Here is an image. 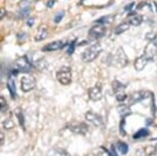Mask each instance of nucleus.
Listing matches in <instances>:
<instances>
[{"label": "nucleus", "mask_w": 157, "mask_h": 156, "mask_svg": "<svg viewBox=\"0 0 157 156\" xmlns=\"http://www.w3.org/2000/svg\"><path fill=\"white\" fill-rule=\"evenodd\" d=\"M102 46L101 44L99 43H95V44H92L90 45L85 51L82 53V56H81V59L84 63H89V62H92L93 60H95L99 55L101 54L102 51Z\"/></svg>", "instance_id": "f257e3e1"}, {"label": "nucleus", "mask_w": 157, "mask_h": 156, "mask_svg": "<svg viewBox=\"0 0 157 156\" xmlns=\"http://www.w3.org/2000/svg\"><path fill=\"white\" fill-rule=\"evenodd\" d=\"M57 79L63 85H68L72 80V72L69 67H62L57 72Z\"/></svg>", "instance_id": "f03ea898"}, {"label": "nucleus", "mask_w": 157, "mask_h": 156, "mask_svg": "<svg viewBox=\"0 0 157 156\" xmlns=\"http://www.w3.org/2000/svg\"><path fill=\"white\" fill-rule=\"evenodd\" d=\"M15 67L18 71L23 73H29L32 71V65L27 59V57H20L15 61Z\"/></svg>", "instance_id": "7ed1b4c3"}, {"label": "nucleus", "mask_w": 157, "mask_h": 156, "mask_svg": "<svg viewBox=\"0 0 157 156\" xmlns=\"http://www.w3.org/2000/svg\"><path fill=\"white\" fill-rule=\"evenodd\" d=\"M105 34H106V27L104 25H100V24L92 27L88 31V37H89V39H92V40L102 38Z\"/></svg>", "instance_id": "20e7f679"}, {"label": "nucleus", "mask_w": 157, "mask_h": 156, "mask_svg": "<svg viewBox=\"0 0 157 156\" xmlns=\"http://www.w3.org/2000/svg\"><path fill=\"white\" fill-rule=\"evenodd\" d=\"M36 85V80L31 76H24L21 79V88L24 92H28L32 90Z\"/></svg>", "instance_id": "39448f33"}, {"label": "nucleus", "mask_w": 157, "mask_h": 156, "mask_svg": "<svg viewBox=\"0 0 157 156\" xmlns=\"http://www.w3.org/2000/svg\"><path fill=\"white\" fill-rule=\"evenodd\" d=\"M156 55H157V43L150 41L147 44V46L145 47V54H144V56L149 61H151V60H153L155 58Z\"/></svg>", "instance_id": "423d86ee"}, {"label": "nucleus", "mask_w": 157, "mask_h": 156, "mask_svg": "<svg viewBox=\"0 0 157 156\" xmlns=\"http://www.w3.org/2000/svg\"><path fill=\"white\" fill-rule=\"evenodd\" d=\"M64 46H66V42L63 40H57L54 42L48 43L47 45H45L42 50L43 51H56V50H60L62 49Z\"/></svg>", "instance_id": "0eeeda50"}, {"label": "nucleus", "mask_w": 157, "mask_h": 156, "mask_svg": "<svg viewBox=\"0 0 157 156\" xmlns=\"http://www.w3.org/2000/svg\"><path fill=\"white\" fill-rule=\"evenodd\" d=\"M85 118L87 121H89L92 125L94 126H100L102 125L103 123V120H102V117L95 113H93L92 111H88L86 114H85Z\"/></svg>", "instance_id": "6e6552de"}, {"label": "nucleus", "mask_w": 157, "mask_h": 156, "mask_svg": "<svg viewBox=\"0 0 157 156\" xmlns=\"http://www.w3.org/2000/svg\"><path fill=\"white\" fill-rule=\"evenodd\" d=\"M148 97H149V94L146 91H137V92H134L129 97V99H128V105L129 106L134 105V104H136L138 102H141L142 100H144V99H146Z\"/></svg>", "instance_id": "1a4fd4ad"}, {"label": "nucleus", "mask_w": 157, "mask_h": 156, "mask_svg": "<svg viewBox=\"0 0 157 156\" xmlns=\"http://www.w3.org/2000/svg\"><path fill=\"white\" fill-rule=\"evenodd\" d=\"M69 129L74 133V134H78V135H85L87 132V125L83 122H77V123H72L69 126Z\"/></svg>", "instance_id": "9d476101"}, {"label": "nucleus", "mask_w": 157, "mask_h": 156, "mask_svg": "<svg viewBox=\"0 0 157 156\" xmlns=\"http://www.w3.org/2000/svg\"><path fill=\"white\" fill-rule=\"evenodd\" d=\"M88 98L91 101H94V102L95 101H100L103 98L101 87L100 86H93V87L89 88L88 89Z\"/></svg>", "instance_id": "9b49d317"}, {"label": "nucleus", "mask_w": 157, "mask_h": 156, "mask_svg": "<svg viewBox=\"0 0 157 156\" xmlns=\"http://www.w3.org/2000/svg\"><path fill=\"white\" fill-rule=\"evenodd\" d=\"M114 61H115V63H118V66H121V67H123L127 64V58H126L122 48L118 49V51L114 58Z\"/></svg>", "instance_id": "f8f14e48"}, {"label": "nucleus", "mask_w": 157, "mask_h": 156, "mask_svg": "<svg viewBox=\"0 0 157 156\" xmlns=\"http://www.w3.org/2000/svg\"><path fill=\"white\" fill-rule=\"evenodd\" d=\"M127 22L132 26H139L143 22V16L141 14L135 13L134 11H130L129 12V18H128V21Z\"/></svg>", "instance_id": "ddd939ff"}, {"label": "nucleus", "mask_w": 157, "mask_h": 156, "mask_svg": "<svg viewBox=\"0 0 157 156\" xmlns=\"http://www.w3.org/2000/svg\"><path fill=\"white\" fill-rule=\"evenodd\" d=\"M148 61H149V60H148L145 56L139 57V58L136 59V61H135V69H136L137 71H142V70L146 67Z\"/></svg>", "instance_id": "4468645a"}, {"label": "nucleus", "mask_w": 157, "mask_h": 156, "mask_svg": "<svg viewBox=\"0 0 157 156\" xmlns=\"http://www.w3.org/2000/svg\"><path fill=\"white\" fill-rule=\"evenodd\" d=\"M7 88L9 90V93L11 96L12 99H15L16 98V89H15V82H14V79L12 77L8 78V81H7Z\"/></svg>", "instance_id": "2eb2a0df"}, {"label": "nucleus", "mask_w": 157, "mask_h": 156, "mask_svg": "<svg viewBox=\"0 0 157 156\" xmlns=\"http://www.w3.org/2000/svg\"><path fill=\"white\" fill-rule=\"evenodd\" d=\"M46 37H47V30L44 26H42L38 29V33L35 36V40L36 41H41V40H44Z\"/></svg>", "instance_id": "dca6fc26"}, {"label": "nucleus", "mask_w": 157, "mask_h": 156, "mask_svg": "<svg viewBox=\"0 0 157 156\" xmlns=\"http://www.w3.org/2000/svg\"><path fill=\"white\" fill-rule=\"evenodd\" d=\"M117 110H118L119 115H120L122 118H124V117H126L127 115L130 114V110H129V108H128L127 105H123V104H121V105L118 106Z\"/></svg>", "instance_id": "f3484780"}, {"label": "nucleus", "mask_w": 157, "mask_h": 156, "mask_svg": "<svg viewBox=\"0 0 157 156\" xmlns=\"http://www.w3.org/2000/svg\"><path fill=\"white\" fill-rule=\"evenodd\" d=\"M47 156H70V155L68 154V152L66 150L61 149V148H56V149H51Z\"/></svg>", "instance_id": "a211bd4d"}, {"label": "nucleus", "mask_w": 157, "mask_h": 156, "mask_svg": "<svg viewBox=\"0 0 157 156\" xmlns=\"http://www.w3.org/2000/svg\"><path fill=\"white\" fill-rule=\"evenodd\" d=\"M14 114L19 120V123L21 125L22 128H25V118H24V114H23V111L21 110V108H16L15 111H14Z\"/></svg>", "instance_id": "6ab92c4d"}, {"label": "nucleus", "mask_w": 157, "mask_h": 156, "mask_svg": "<svg viewBox=\"0 0 157 156\" xmlns=\"http://www.w3.org/2000/svg\"><path fill=\"white\" fill-rule=\"evenodd\" d=\"M129 24H128V22H126V23H122V24H120V25H118L116 28H115V30H114V33L115 34H121V33H123V32H125L127 29H129Z\"/></svg>", "instance_id": "aec40b11"}, {"label": "nucleus", "mask_w": 157, "mask_h": 156, "mask_svg": "<svg viewBox=\"0 0 157 156\" xmlns=\"http://www.w3.org/2000/svg\"><path fill=\"white\" fill-rule=\"evenodd\" d=\"M112 88H113V90L115 91V93H118V92H122V91H124L125 86H124L122 83H120L119 81L114 80V81L112 82Z\"/></svg>", "instance_id": "412c9836"}, {"label": "nucleus", "mask_w": 157, "mask_h": 156, "mask_svg": "<svg viewBox=\"0 0 157 156\" xmlns=\"http://www.w3.org/2000/svg\"><path fill=\"white\" fill-rule=\"evenodd\" d=\"M149 135V131L147 128H141L140 131H138L135 135H134V139H141V138H145Z\"/></svg>", "instance_id": "4be33fe9"}, {"label": "nucleus", "mask_w": 157, "mask_h": 156, "mask_svg": "<svg viewBox=\"0 0 157 156\" xmlns=\"http://www.w3.org/2000/svg\"><path fill=\"white\" fill-rule=\"evenodd\" d=\"M113 20V16L112 15H106V16H103L101 19H99L98 21H95L98 24L100 25H104V24H109L111 23V21Z\"/></svg>", "instance_id": "5701e85b"}, {"label": "nucleus", "mask_w": 157, "mask_h": 156, "mask_svg": "<svg viewBox=\"0 0 157 156\" xmlns=\"http://www.w3.org/2000/svg\"><path fill=\"white\" fill-rule=\"evenodd\" d=\"M117 148H118V150H119L123 155H125V154L127 153V151H128V146H127V144H125V143H123V142H119L118 145H117Z\"/></svg>", "instance_id": "b1692460"}, {"label": "nucleus", "mask_w": 157, "mask_h": 156, "mask_svg": "<svg viewBox=\"0 0 157 156\" xmlns=\"http://www.w3.org/2000/svg\"><path fill=\"white\" fill-rule=\"evenodd\" d=\"M7 108H8L7 102H6L5 98H4L3 96H1V97H0V110H1V112L4 113V112L7 110Z\"/></svg>", "instance_id": "393cba45"}, {"label": "nucleus", "mask_w": 157, "mask_h": 156, "mask_svg": "<svg viewBox=\"0 0 157 156\" xmlns=\"http://www.w3.org/2000/svg\"><path fill=\"white\" fill-rule=\"evenodd\" d=\"M30 13V6H25V7H22V9L20 10V16L21 18H26L28 16Z\"/></svg>", "instance_id": "a878e982"}, {"label": "nucleus", "mask_w": 157, "mask_h": 156, "mask_svg": "<svg viewBox=\"0 0 157 156\" xmlns=\"http://www.w3.org/2000/svg\"><path fill=\"white\" fill-rule=\"evenodd\" d=\"M146 38L152 42H155L157 43V33L155 32H150V33H147L146 34Z\"/></svg>", "instance_id": "bb28decb"}, {"label": "nucleus", "mask_w": 157, "mask_h": 156, "mask_svg": "<svg viewBox=\"0 0 157 156\" xmlns=\"http://www.w3.org/2000/svg\"><path fill=\"white\" fill-rule=\"evenodd\" d=\"M64 15H65V11H59L56 15H55V19H54V22L56 23V24H59L61 21H62V19L64 18Z\"/></svg>", "instance_id": "cd10ccee"}, {"label": "nucleus", "mask_w": 157, "mask_h": 156, "mask_svg": "<svg viewBox=\"0 0 157 156\" xmlns=\"http://www.w3.org/2000/svg\"><path fill=\"white\" fill-rule=\"evenodd\" d=\"M13 126H14V123H13V121H12L11 119H6V120L3 121V127H4V128L10 129V128H12Z\"/></svg>", "instance_id": "c85d7f7f"}, {"label": "nucleus", "mask_w": 157, "mask_h": 156, "mask_svg": "<svg viewBox=\"0 0 157 156\" xmlns=\"http://www.w3.org/2000/svg\"><path fill=\"white\" fill-rule=\"evenodd\" d=\"M125 99H126V94H125V92H124V91L116 93V100H117L118 102H121V103H122V102H123Z\"/></svg>", "instance_id": "c756f323"}, {"label": "nucleus", "mask_w": 157, "mask_h": 156, "mask_svg": "<svg viewBox=\"0 0 157 156\" xmlns=\"http://www.w3.org/2000/svg\"><path fill=\"white\" fill-rule=\"evenodd\" d=\"M75 43H76V40H73V41L69 44V46H68V50H67V54H68V55H72V54H73L74 48H75Z\"/></svg>", "instance_id": "7c9ffc66"}, {"label": "nucleus", "mask_w": 157, "mask_h": 156, "mask_svg": "<svg viewBox=\"0 0 157 156\" xmlns=\"http://www.w3.org/2000/svg\"><path fill=\"white\" fill-rule=\"evenodd\" d=\"M36 67L39 68V69H44L46 67V63H45L44 59H42L41 61H37L36 62Z\"/></svg>", "instance_id": "2f4dec72"}, {"label": "nucleus", "mask_w": 157, "mask_h": 156, "mask_svg": "<svg viewBox=\"0 0 157 156\" xmlns=\"http://www.w3.org/2000/svg\"><path fill=\"white\" fill-rule=\"evenodd\" d=\"M124 123H125V120H124V118H122V120L120 121V125H119V132H120L121 136H125V131H124Z\"/></svg>", "instance_id": "473e14b6"}, {"label": "nucleus", "mask_w": 157, "mask_h": 156, "mask_svg": "<svg viewBox=\"0 0 157 156\" xmlns=\"http://www.w3.org/2000/svg\"><path fill=\"white\" fill-rule=\"evenodd\" d=\"M105 151L107 152V154H108V155H109V156H117V153H116V150H115V147H114L113 145L111 146V150H110V152H109L108 150H106V149H105Z\"/></svg>", "instance_id": "72a5a7b5"}, {"label": "nucleus", "mask_w": 157, "mask_h": 156, "mask_svg": "<svg viewBox=\"0 0 157 156\" xmlns=\"http://www.w3.org/2000/svg\"><path fill=\"white\" fill-rule=\"evenodd\" d=\"M135 6V3L134 2H132V3H129L128 5H126L125 7H124V9L126 10V11H128V10H132V8Z\"/></svg>", "instance_id": "f704fd0d"}, {"label": "nucleus", "mask_w": 157, "mask_h": 156, "mask_svg": "<svg viewBox=\"0 0 157 156\" xmlns=\"http://www.w3.org/2000/svg\"><path fill=\"white\" fill-rule=\"evenodd\" d=\"M27 25H28L29 27H32V26L34 25V18H31V19H29V20L27 21Z\"/></svg>", "instance_id": "c9c22d12"}, {"label": "nucleus", "mask_w": 157, "mask_h": 156, "mask_svg": "<svg viewBox=\"0 0 157 156\" xmlns=\"http://www.w3.org/2000/svg\"><path fill=\"white\" fill-rule=\"evenodd\" d=\"M55 3H56L55 0H48V1L46 2V6H47V7H53Z\"/></svg>", "instance_id": "e433bc0d"}, {"label": "nucleus", "mask_w": 157, "mask_h": 156, "mask_svg": "<svg viewBox=\"0 0 157 156\" xmlns=\"http://www.w3.org/2000/svg\"><path fill=\"white\" fill-rule=\"evenodd\" d=\"M3 143H4V135L3 133H1V145H3Z\"/></svg>", "instance_id": "4c0bfd02"}, {"label": "nucleus", "mask_w": 157, "mask_h": 156, "mask_svg": "<svg viewBox=\"0 0 157 156\" xmlns=\"http://www.w3.org/2000/svg\"><path fill=\"white\" fill-rule=\"evenodd\" d=\"M3 14H4V10L1 9V18H3Z\"/></svg>", "instance_id": "58836bf2"}]
</instances>
